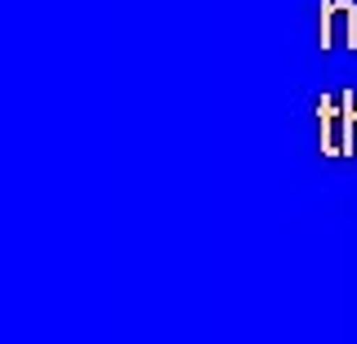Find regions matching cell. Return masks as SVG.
<instances>
[{
    "mask_svg": "<svg viewBox=\"0 0 357 344\" xmlns=\"http://www.w3.org/2000/svg\"><path fill=\"white\" fill-rule=\"evenodd\" d=\"M321 45H357V5L349 0H326L321 5Z\"/></svg>",
    "mask_w": 357,
    "mask_h": 344,
    "instance_id": "1",
    "label": "cell"
}]
</instances>
